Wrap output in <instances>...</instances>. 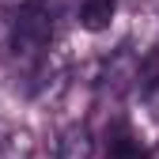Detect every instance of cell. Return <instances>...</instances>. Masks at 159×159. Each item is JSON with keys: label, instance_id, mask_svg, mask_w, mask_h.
Segmentation results:
<instances>
[{"label": "cell", "instance_id": "6da1fadb", "mask_svg": "<svg viewBox=\"0 0 159 159\" xmlns=\"http://www.w3.org/2000/svg\"><path fill=\"white\" fill-rule=\"evenodd\" d=\"M53 38V8L49 0H30L27 8H19L15 27H11V49L19 57H38Z\"/></svg>", "mask_w": 159, "mask_h": 159}, {"label": "cell", "instance_id": "7a4b0ae2", "mask_svg": "<svg viewBox=\"0 0 159 159\" xmlns=\"http://www.w3.org/2000/svg\"><path fill=\"white\" fill-rule=\"evenodd\" d=\"M95 155V136L87 125H72L65 129L61 144H57V159H91Z\"/></svg>", "mask_w": 159, "mask_h": 159}, {"label": "cell", "instance_id": "3957f363", "mask_svg": "<svg viewBox=\"0 0 159 159\" xmlns=\"http://www.w3.org/2000/svg\"><path fill=\"white\" fill-rule=\"evenodd\" d=\"M114 8H117V0H84V8H80V27L91 30V34L106 30L110 19H114Z\"/></svg>", "mask_w": 159, "mask_h": 159}, {"label": "cell", "instance_id": "277c9868", "mask_svg": "<svg viewBox=\"0 0 159 159\" xmlns=\"http://www.w3.org/2000/svg\"><path fill=\"white\" fill-rule=\"evenodd\" d=\"M110 159H144V144L129 129H121L117 136H110Z\"/></svg>", "mask_w": 159, "mask_h": 159}]
</instances>
